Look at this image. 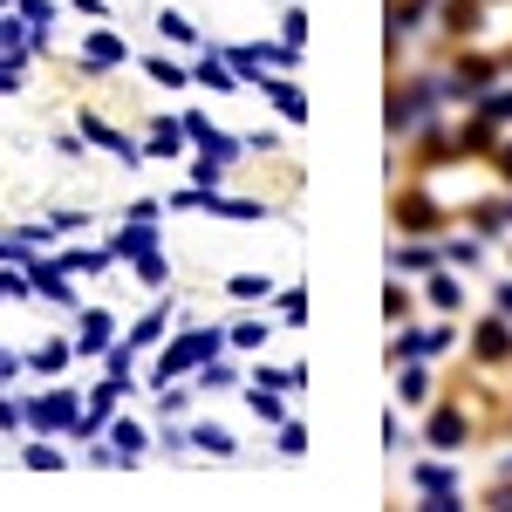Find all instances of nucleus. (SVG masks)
Masks as SVG:
<instances>
[{
  "mask_svg": "<svg viewBox=\"0 0 512 512\" xmlns=\"http://www.w3.org/2000/svg\"><path fill=\"white\" fill-rule=\"evenodd\" d=\"M117 349V315H103V308H89L76 328V355H110Z\"/></svg>",
  "mask_w": 512,
  "mask_h": 512,
  "instance_id": "nucleus-1",
  "label": "nucleus"
},
{
  "mask_svg": "<svg viewBox=\"0 0 512 512\" xmlns=\"http://www.w3.org/2000/svg\"><path fill=\"white\" fill-rule=\"evenodd\" d=\"M28 417H35L41 431H62V424H76V396H69V390H48Z\"/></svg>",
  "mask_w": 512,
  "mask_h": 512,
  "instance_id": "nucleus-2",
  "label": "nucleus"
},
{
  "mask_svg": "<svg viewBox=\"0 0 512 512\" xmlns=\"http://www.w3.org/2000/svg\"><path fill=\"white\" fill-rule=\"evenodd\" d=\"M192 444H198V451H212V458H226V451H233V431H226V424H198Z\"/></svg>",
  "mask_w": 512,
  "mask_h": 512,
  "instance_id": "nucleus-3",
  "label": "nucleus"
},
{
  "mask_svg": "<svg viewBox=\"0 0 512 512\" xmlns=\"http://www.w3.org/2000/svg\"><path fill=\"white\" fill-rule=\"evenodd\" d=\"M267 287H274L267 274H233V280H226V294H233V301H260Z\"/></svg>",
  "mask_w": 512,
  "mask_h": 512,
  "instance_id": "nucleus-4",
  "label": "nucleus"
},
{
  "mask_svg": "<svg viewBox=\"0 0 512 512\" xmlns=\"http://www.w3.org/2000/svg\"><path fill=\"white\" fill-rule=\"evenodd\" d=\"M82 55H89V62H123V41L117 35H89V41H82Z\"/></svg>",
  "mask_w": 512,
  "mask_h": 512,
  "instance_id": "nucleus-5",
  "label": "nucleus"
},
{
  "mask_svg": "<svg viewBox=\"0 0 512 512\" xmlns=\"http://www.w3.org/2000/svg\"><path fill=\"white\" fill-rule=\"evenodd\" d=\"M144 76H151V82H164V89H178V82H185V69H178L171 55H151V62H144Z\"/></svg>",
  "mask_w": 512,
  "mask_h": 512,
  "instance_id": "nucleus-6",
  "label": "nucleus"
},
{
  "mask_svg": "<svg viewBox=\"0 0 512 512\" xmlns=\"http://www.w3.org/2000/svg\"><path fill=\"white\" fill-rule=\"evenodd\" d=\"M28 362H35L41 376H55V369H62V362H69V349H62V342H48V349H35V355H28Z\"/></svg>",
  "mask_w": 512,
  "mask_h": 512,
  "instance_id": "nucleus-7",
  "label": "nucleus"
},
{
  "mask_svg": "<svg viewBox=\"0 0 512 512\" xmlns=\"http://www.w3.org/2000/svg\"><path fill=\"white\" fill-rule=\"evenodd\" d=\"M267 342V321H246V328H233V349H260Z\"/></svg>",
  "mask_w": 512,
  "mask_h": 512,
  "instance_id": "nucleus-8",
  "label": "nucleus"
},
{
  "mask_svg": "<svg viewBox=\"0 0 512 512\" xmlns=\"http://www.w3.org/2000/svg\"><path fill=\"white\" fill-rule=\"evenodd\" d=\"M117 451H123V458L144 451V424H117Z\"/></svg>",
  "mask_w": 512,
  "mask_h": 512,
  "instance_id": "nucleus-9",
  "label": "nucleus"
},
{
  "mask_svg": "<svg viewBox=\"0 0 512 512\" xmlns=\"http://www.w3.org/2000/svg\"><path fill=\"white\" fill-rule=\"evenodd\" d=\"M28 465H35V472H55V465H62V451H48V444H28Z\"/></svg>",
  "mask_w": 512,
  "mask_h": 512,
  "instance_id": "nucleus-10",
  "label": "nucleus"
},
{
  "mask_svg": "<svg viewBox=\"0 0 512 512\" xmlns=\"http://www.w3.org/2000/svg\"><path fill=\"white\" fill-rule=\"evenodd\" d=\"M0 89H21V62L14 55H0Z\"/></svg>",
  "mask_w": 512,
  "mask_h": 512,
  "instance_id": "nucleus-11",
  "label": "nucleus"
}]
</instances>
